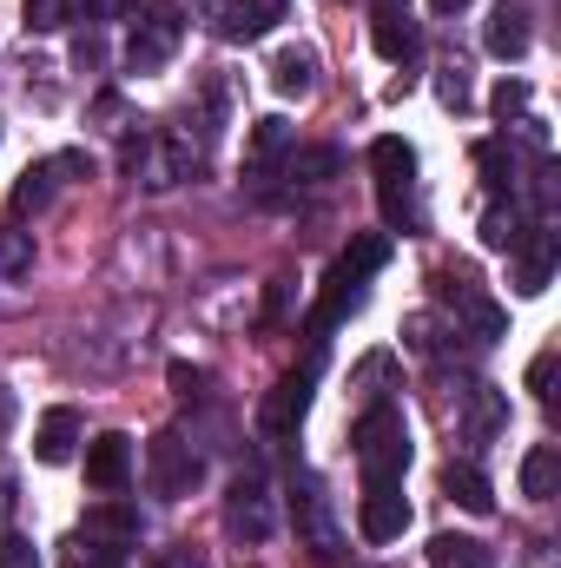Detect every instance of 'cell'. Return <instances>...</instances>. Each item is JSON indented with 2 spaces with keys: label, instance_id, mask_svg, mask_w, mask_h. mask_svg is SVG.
Here are the masks:
<instances>
[{
  "label": "cell",
  "instance_id": "1",
  "mask_svg": "<svg viewBox=\"0 0 561 568\" xmlns=\"http://www.w3.org/2000/svg\"><path fill=\"white\" fill-rule=\"evenodd\" d=\"M152 317H159V304L152 297H120L100 324H86L80 331V344H73V364L80 371H93V377H113V371H133L145 357V344H152Z\"/></svg>",
  "mask_w": 561,
  "mask_h": 568
},
{
  "label": "cell",
  "instance_id": "2",
  "mask_svg": "<svg viewBox=\"0 0 561 568\" xmlns=\"http://www.w3.org/2000/svg\"><path fill=\"white\" fill-rule=\"evenodd\" d=\"M357 463H364V483H404L410 469V424L397 404H370L357 417Z\"/></svg>",
  "mask_w": 561,
  "mask_h": 568
},
{
  "label": "cell",
  "instance_id": "3",
  "mask_svg": "<svg viewBox=\"0 0 561 568\" xmlns=\"http://www.w3.org/2000/svg\"><path fill=\"white\" fill-rule=\"evenodd\" d=\"M370 172H377V199H384V219L417 232L422 225V199H417V152L404 140H377L370 145Z\"/></svg>",
  "mask_w": 561,
  "mask_h": 568
},
{
  "label": "cell",
  "instance_id": "4",
  "mask_svg": "<svg viewBox=\"0 0 561 568\" xmlns=\"http://www.w3.org/2000/svg\"><path fill=\"white\" fill-rule=\"evenodd\" d=\"M290 523H297V542L324 568L344 562V529H337V509H330L317 476H290Z\"/></svg>",
  "mask_w": 561,
  "mask_h": 568
},
{
  "label": "cell",
  "instance_id": "5",
  "mask_svg": "<svg viewBox=\"0 0 561 568\" xmlns=\"http://www.w3.org/2000/svg\"><path fill=\"white\" fill-rule=\"evenodd\" d=\"M120 165H126V179L165 192V185H178V179L198 172V152H192V140H178V133H133Z\"/></svg>",
  "mask_w": 561,
  "mask_h": 568
},
{
  "label": "cell",
  "instance_id": "6",
  "mask_svg": "<svg viewBox=\"0 0 561 568\" xmlns=\"http://www.w3.org/2000/svg\"><path fill=\"white\" fill-rule=\"evenodd\" d=\"M198 476H205V449H192L185 429H159L152 449H145V483H152V496L185 503V496L198 489Z\"/></svg>",
  "mask_w": 561,
  "mask_h": 568
},
{
  "label": "cell",
  "instance_id": "7",
  "mask_svg": "<svg viewBox=\"0 0 561 568\" xmlns=\"http://www.w3.org/2000/svg\"><path fill=\"white\" fill-rule=\"evenodd\" d=\"M225 536L245 542V549H258V542L278 536V496H272V483L258 469L232 476V489H225Z\"/></svg>",
  "mask_w": 561,
  "mask_h": 568
},
{
  "label": "cell",
  "instance_id": "8",
  "mask_svg": "<svg viewBox=\"0 0 561 568\" xmlns=\"http://www.w3.org/2000/svg\"><path fill=\"white\" fill-rule=\"evenodd\" d=\"M442 410H449V424H456V436H462L469 449H482V443H496V436L509 429V397H502L496 384H482V377L456 384Z\"/></svg>",
  "mask_w": 561,
  "mask_h": 568
},
{
  "label": "cell",
  "instance_id": "9",
  "mask_svg": "<svg viewBox=\"0 0 561 568\" xmlns=\"http://www.w3.org/2000/svg\"><path fill=\"white\" fill-rule=\"evenodd\" d=\"M178 40H185L178 7H172V0H152L140 20H133V33H126V73H159V67L178 53Z\"/></svg>",
  "mask_w": 561,
  "mask_h": 568
},
{
  "label": "cell",
  "instance_id": "10",
  "mask_svg": "<svg viewBox=\"0 0 561 568\" xmlns=\"http://www.w3.org/2000/svg\"><path fill=\"white\" fill-rule=\"evenodd\" d=\"M436 297L456 311V331H469L476 344H496V337H502V304L482 291L476 272H442V278H436Z\"/></svg>",
  "mask_w": 561,
  "mask_h": 568
},
{
  "label": "cell",
  "instance_id": "11",
  "mask_svg": "<svg viewBox=\"0 0 561 568\" xmlns=\"http://www.w3.org/2000/svg\"><path fill=\"white\" fill-rule=\"evenodd\" d=\"M67 172H86V159L80 152H60V159H40V165H27L20 172V185H13V219H27V212H47L53 205V192L67 185Z\"/></svg>",
  "mask_w": 561,
  "mask_h": 568
},
{
  "label": "cell",
  "instance_id": "12",
  "mask_svg": "<svg viewBox=\"0 0 561 568\" xmlns=\"http://www.w3.org/2000/svg\"><path fill=\"white\" fill-rule=\"evenodd\" d=\"M370 40H377V53L384 60H417L422 33H417V13H410V0H370Z\"/></svg>",
  "mask_w": 561,
  "mask_h": 568
},
{
  "label": "cell",
  "instance_id": "13",
  "mask_svg": "<svg viewBox=\"0 0 561 568\" xmlns=\"http://www.w3.org/2000/svg\"><path fill=\"white\" fill-rule=\"evenodd\" d=\"M198 13L225 40H258V33H272V20H284V0H198Z\"/></svg>",
  "mask_w": 561,
  "mask_h": 568
},
{
  "label": "cell",
  "instance_id": "14",
  "mask_svg": "<svg viewBox=\"0 0 561 568\" xmlns=\"http://www.w3.org/2000/svg\"><path fill=\"white\" fill-rule=\"evenodd\" d=\"M364 542H404L410 529V503H404V483H364Z\"/></svg>",
  "mask_w": 561,
  "mask_h": 568
},
{
  "label": "cell",
  "instance_id": "15",
  "mask_svg": "<svg viewBox=\"0 0 561 568\" xmlns=\"http://www.w3.org/2000/svg\"><path fill=\"white\" fill-rule=\"evenodd\" d=\"M304 410H310V371H290L278 390L258 404V436H272V443L290 436V429L304 424Z\"/></svg>",
  "mask_w": 561,
  "mask_h": 568
},
{
  "label": "cell",
  "instance_id": "16",
  "mask_svg": "<svg viewBox=\"0 0 561 568\" xmlns=\"http://www.w3.org/2000/svg\"><path fill=\"white\" fill-rule=\"evenodd\" d=\"M126 476H133V443H126L120 429L93 436V443H86V483L113 496V489H126Z\"/></svg>",
  "mask_w": 561,
  "mask_h": 568
},
{
  "label": "cell",
  "instance_id": "17",
  "mask_svg": "<svg viewBox=\"0 0 561 568\" xmlns=\"http://www.w3.org/2000/svg\"><path fill=\"white\" fill-rule=\"evenodd\" d=\"M516 258V291H549V278H555V232L549 225H529V239L509 252Z\"/></svg>",
  "mask_w": 561,
  "mask_h": 568
},
{
  "label": "cell",
  "instance_id": "18",
  "mask_svg": "<svg viewBox=\"0 0 561 568\" xmlns=\"http://www.w3.org/2000/svg\"><path fill=\"white\" fill-rule=\"evenodd\" d=\"M529 40H536V33H529V13H522L516 0H502V7L489 13V27H482V47H489L496 60H522Z\"/></svg>",
  "mask_w": 561,
  "mask_h": 568
},
{
  "label": "cell",
  "instance_id": "19",
  "mask_svg": "<svg viewBox=\"0 0 561 568\" xmlns=\"http://www.w3.org/2000/svg\"><path fill=\"white\" fill-rule=\"evenodd\" d=\"M33 456L40 463H73L80 456V410H67V404L47 410L40 417V436H33Z\"/></svg>",
  "mask_w": 561,
  "mask_h": 568
},
{
  "label": "cell",
  "instance_id": "20",
  "mask_svg": "<svg viewBox=\"0 0 561 568\" xmlns=\"http://www.w3.org/2000/svg\"><path fill=\"white\" fill-rule=\"evenodd\" d=\"M442 496H449L456 509H469V516H489V509H496L489 476H482L476 463H449V469H442Z\"/></svg>",
  "mask_w": 561,
  "mask_h": 568
},
{
  "label": "cell",
  "instance_id": "21",
  "mask_svg": "<svg viewBox=\"0 0 561 568\" xmlns=\"http://www.w3.org/2000/svg\"><path fill=\"white\" fill-rule=\"evenodd\" d=\"M86 542H113V549L140 542V509H133V503H100V509H86Z\"/></svg>",
  "mask_w": 561,
  "mask_h": 568
},
{
  "label": "cell",
  "instance_id": "22",
  "mask_svg": "<svg viewBox=\"0 0 561 568\" xmlns=\"http://www.w3.org/2000/svg\"><path fill=\"white\" fill-rule=\"evenodd\" d=\"M272 87H278L284 100H304L317 87V53L310 47H278L272 53Z\"/></svg>",
  "mask_w": 561,
  "mask_h": 568
},
{
  "label": "cell",
  "instance_id": "23",
  "mask_svg": "<svg viewBox=\"0 0 561 568\" xmlns=\"http://www.w3.org/2000/svg\"><path fill=\"white\" fill-rule=\"evenodd\" d=\"M522 496H529V503H555L561 496V449L555 443H536V449L522 456Z\"/></svg>",
  "mask_w": 561,
  "mask_h": 568
},
{
  "label": "cell",
  "instance_id": "24",
  "mask_svg": "<svg viewBox=\"0 0 561 568\" xmlns=\"http://www.w3.org/2000/svg\"><path fill=\"white\" fill-rule=\"evenodd\" d=\"M384 265H390V239H384V232H364V239H350V252L337 258V278L344 284H370Z\"/></svg>",
  "mask_w": 561,
  "mask_h": 568
},
{
  "label": "cell",
  "instance_id": "25",
  "mask_svg": "<svg viewBox=\"0 0 561 568\" xmlns=\"http://www.w3.org/2000/svg\"><path fill=\"white\" fill-rule=\"evenodd\" d=\"M284 152H290V126L284 120H258L252 126V145H245V165H252L258 185H272V165H278Z\"/></svg>",
  "mask_w": 561,
  "mask_h": 568
},
{
  "label": "cell",
  "instance_id": "26",
  "mask_svg": "<svg viewBox=\"0 0 561 568\" xmlns=\"http://www.w3.org/2000/svg\"><path fill=\"white\" fill-rule=\"evenodd\" d=\"M476 232H482V245H489V252H516V245L529 239V212H522L516 199H509V205H489Z\"/></svg>",
  "mask_w": 561,
  "mask_h": 568
},
{
  "label": "cell",
  "instance_id": "27",
  "mask_svg": "<svg viewBox=\"0 0 561 568\" xmlns=\"http://www.w3.org/2000/svg\"><path fill=\"white\" fill-rule=\"evenodd\" d=\"M429 568H496V549L476 536H436L429 542Z\"/></svg>",
  "mask_w": 561,
  "mask_h": 568
},
{
  "label": "cell",
  "instance_id": "28",
  "mask_svg": "<svg viewBox=\"0 0 561 568\" xmlns=\"http://www.w3.org/2000/svg\"><path fill=\"white\" fill-rule=\"evenodd\" d=\"M449 337H462V331H456V324H442L436 311H417V317L404 324V344H410V351H422V357L449 351Z\"/></svg>",
  "mask_w": 561,
  "mask_h": 568
},
{
  "label": "cell",
  "instance_id": "29",
  "mask_svg": "<svg viewBox=\"0 0 561 568\" xmlns=\"http://www.w3.org/2000/svg\"><path fill=\"white\" fill-rule=\"evenodd\" d=\"M476 165H482V179L496 192H516V152H509V140H482L476 145Z\"/></svg>",
  "mask_w": 561,
  "mask_h": 568
},
{
  "label": "cell",
  "instance_id": "30",
  "mask_svg": "<svg viewBox=\"0 0 561 568\" xmlns=\"http://www.w3.org/2000/svg\"><path fill=\"white\" fill-rule=\"evenodd\" d=\"M33 272V232L0 225V278H27Z\"/></svg>",
  "mask_w": 561,
  "mask_h": 568
},
{
  "label": "cell",
  "instance_id": "31",
  "mask_svg": "<svg viewBox=\"0 0 561 568\" xmlns=\"http://www.w3.org/2000/svg\"><path fill=\"white\" fill-rule=\"evenodd\" d=\"M330 172H337V152H330V145H317V152H290V165H284L290 185H324Z\"/></svg>",
  "mask_w": 561,
  "mask_h": 568
},
{
  "label": "cell",
  "instance_id": "32",
  "mask_svg": "<svg viewBox=\"0 0 561 568\" xmlns=\"http://www.w3.org/2000/svg\"><path fill=\"white\" fill-rule=\"evenodd\" d=\"M33 33H60L67 20H80V0H20Z\"/></svg>",
  "mask_w": 561,
  "mask_h": 568
},
{
  "label": "cell",
  "instance_id": "33",
  "mask_svg": "<svg viewBox=\"0 0 561 568\" xmlns=\"http://www.w3.org/2000/svg\"><path fill=\"white\" fill-rule=\"evenodd\" d=\"M436 100L456 106V113L469 106V67H462V60H442V67H436Z\"/></svg>",
  "mask_w": 561,
  "mask_h": 568
},
{
  "label": "cell",
  "instance_id": "34",
  "mask_svg": "<svg viewBox=\"0 0 561 568\" xmlns=\"http://www.w3.org/2000/svg\"><path fill=\"white\" fill-rule=\"evenodd\" d=\"M390 371H397V364H390V357L377 351V357H364V364H357V377H350V384H357V390H364L370 404H384V384H390Z\"/></svg>",
  "mask_w": 561,
  "mask_h": 568
},
{
  "label": "cell",
  "instance_id": "35",
  "mask_svg": "<svg viewBox=\"0 0 561 568\" xmlns=\"http://www.w3.org/2000/svg\"><path fill=\"white\" fill-rule=\"evenodd\" d=\"M172 390H178L185 404H205V397H212V371H192V364H172Z\"/></svg>",
  "mask_w": 561,
  "mask_h": 568
},
{
  "label": "cell",
  "instance_id": "36",
  "mask_svg": "<svg viewBox=\"0 0 561 568\" xmlns=\"http://www.w3.org/2000/svg\"><path fill=\"white\" fill-rule=\"evenodd\" d=\"M529 390H536V397L555 410V351H542V357L529 364Z\"/></svg>",
  "mask_w": 561,
  "mask_h": 568
},
{
  "label": "cell",
  "instance_id": "37",
  "mask_svg": "<svg viewBox=\"0 0 561 568\" xmlns=\"http://www.w3.org/2000/svg\"><path fill=\"white\" fill-rule=\"evenodd\" d=\"M80 568H126V549H113V542H80Z\"/></svg>",
  "mask_w": 561,
  "mask_h": 568
},
{
  "label": "cell",
  "instance_id": "38",
  "mask_svg": "<svg viewBox=\"0 0 561 568\" xmlns=\"http://www.w3.org/2000/svg\"><path fill=\"white\" fill-rule=\"evenodd\" d=\"M0 568H40L33 542H20V536H0Z\"/></svg>",
  "mask_w": 561,
  "mask_h": 568
},
{
  "label": "cell",
  "instance_id": "39",
  "mask_svg": "<svg viewBox=\"0 0 561 568\" xmlns=\"http://www.w3.org/2000/svg\"><path fill=\"white\" fill-rule=\"evenodd\" d=\"M522 106H529V87H522V80H502V87H496V113L509 120V113H522Z\"/></svg>",
  "mask_w": 561,
  "mask_h": 568
},
{
  "label": "cell",
  "instance_id": "40",
  "mask_svg": "<svg viewBox=\"0 0 561 568\" xmlns=\"http://www.w3.org/2000/svg\"><path fill=\"white\" fill-rule=\"evenodd\" d=\"M80 13H86L93 27H106V20H120V13H126V0H80Z\"/></svg>",
  "mask_w": 561,
  "mask_h": 568
},
{
  "label": "cell",
  "instance_id": "41",
  "mask_svg": "<svg viewBox=\"0 0 561 568\" xmlns=\"http://www.w3.org/2000/svg\"><path fill=\"white\" fill-rule=\"evenodd\" d=\"M73 60H80V67H100V60H106V47H100V33H80V47H73Z\"/></svg>",
  "mask_w": 561,
  "mask_h": 568
},
{
  "label": "cell",
  "instance_id": "42",
  "mask_svg": "<svg viewBox=\"0 0 561 568\" xmlns=\"http://www.w3.org/2000/svg\"><path fill=\"white\" fill-rule=\"evenodd\" d=\"M13 429V397H7V384H0V436Z\"/></svg>",
  "mask_w": 561,
  "mask_h": 568
},
{
  "label": "cell",
  "instance_id": "43",
  "mask_svg": "<svg viewBox=\"0 0 561 568\" xmlns=\"http://www.w3.org/2000/svg\"><path fill=\"white\" fill-rule=\"evenodd\" d=\"M456 7H469V0H436V13H456Z\"/></svg>",
  "mask_w": 561,
  "mask_h": 568
}]
</instances>
